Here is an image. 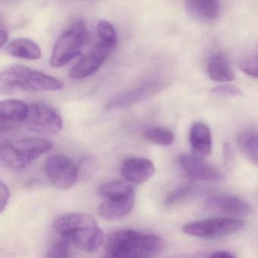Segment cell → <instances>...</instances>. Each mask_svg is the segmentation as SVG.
Here are the masks:
<instances>
[{"label":"cell","mask_w":258,"mask_h":258,"mask_svg":"<svg viewBox=\"0 0 258 258\" xmlns=\"http://www.w3.org/2000/svg\"><path fill=\"white\" fill-rule=\"evenodd\" d=\"M107 254L117 258H155L162 253L164 242L154 234L120 230L108 235Z\"/></svg>","instance_id":"1"},{"label":"cell","mask_w":258,"mask_h":258,"mask_svg":"<svg viewBox=\"0 0 258 258\" xmlns=\"http://www.w3.org/2000/svg\"><path fill=\"white\" fill-rule=\"evenodd\" d=\"M53 229L84 251L94 252L103 242L102 229L88 214L69 213L60 216L54 221Z\"/></svg>","instance_id":"2"},{"label":"cell","mask_w":258,"mask_h":258,"mask_svg":"<svg viewBox=\"0 0 258 258\" xmlns=\"http://www.w3.org/2000/svg\"><path fill=\"white\" fill-rule=\"evenodd\" d=\"M63 88L62 81L28 66H11L0 75V92L2 94L16 91H56Z\"/></svg>","instance_id":"3"},{"label":"cell","mask_w":258,"mask_h":258,"mask_svg":"<svg viewBox=\"0 0 258 258\" xmlns=\"http://www.w3.org/2000/svg\"><path fill=\"white\" fill-rule=\"evenodd\" d=\"M52 147V143L45 139H22L7 142L0 148V158L6 165L20 170L49 152Z\"/></svg>","instance_id":"4"},{"label":"cell","mask_w":258,"mask_h":258,"mask_svg":"<svg viewBox=\"0 0 258 258\" xmlns=\"http://www.w3.org/2000/svg\"><path fill=\"white\" fill-rule=\"evenodd\" d=\"M87 39V26L83 19L75 20L54 45L50 64L53 68H60L69 63L81 52Z\"/></svg>","instance_id":"5"},{"label":"cell","mask_w":258,"mask_h":258,"mask_svg":"<svg viewBox=\"0 0 258 258\" xmlns=\"http://www.w3.org/2000/svg\"><path fill=\"white\" fill-rule=\"evenodd\" d=\"M244 227L241 220L232 217L211 218L186 223L182 227L185 235L201 238H214L230 235Z\"/></svg>","instance_id":"6"},{"label":"cell","mask_w":258,"mask_h":258,"mask_svg":"<svg viewBox=\"0 0 258 258\" xmlns=\"http://www.w3.org/2000/svg\"><path fill=\"white\" fill-rule=\"evenodd\" d=\"M25 123L31 132L43 135L57 134L63 127L62 119L58 112L43 102H36L29 106Z\"/></svg>","instance_id":"7"},{"label":"cell","mask_w":258,"mask_h":258,"mask_svg":"<svg viewBox=\"0 0 258 258\" xmlns=\"http://www.w3.org/2000/svg\"><path fill=\"white\" fill-rule=\"evenodd\" d=\"M45 172L51 183L60 190L69 189L78 179V169L75 163L61 154L51 155L46 159Z\"/></svg>","instance_id":"8"},{"label":"cell","mask_w":258,"mask_h":258,"mask_svg":"<svg viewBox=\"0 0 258 258\" xmlns=\"http://www.w3.org/2000/svg\"><path fill=\"white\" fill-rule=\"evenodd\" d=\"M112 49L106 43L98 40L89 52L71 69L69 77L80 80L93 75L99 70Z\"/></svg>","instance_id":"9"},{"label":"cell","mask_w":258,"mask_h":258,"mask_svg":"<svg viewBox=\"0 0 258 258\" xmlns=\"http://www.w3.org/2000/svg\"><path fill=\"white\" fill-rule=\"evenodd\" d=\"M165 83L161 80H152L131 90L122 92L111 98L108 102L107 109L114 110L126 108L139 103L162 90Z\"/></svg>","instance_id":"10"},{"label":"cell","mask_w":258,"mask_h":258,"mask_svg":"<svg viewBox=\"0 0 258 258\" xmlns=\"http://www.w3.org/2000/svg\"><path fill=\"white\" fill-rule=\"evenodd\" d=\"M179 164L185 175L191 179L210 182H217L223 179L218 169L204 161L203 158L195 155L182 154L179 157Z\"/></svg>","instance_id":"11"},{"label":"cell","mask_w":258,"mask_h":258,"mask_svg":"<svg viewBox=\"0 0 258 258\" xmlns=\"http://www.w3.org/2000/svg\"><path fill=\"white\" fill-rule=\"evenodd\" d=\"M206 206L211 211L233 217H246L250 213V207L239 198L225 195L210 196Z\"/></svg>","instance_id":"12"},{"label":"cell","mask_w":258,"mask_h":258,"mask_svg":"<svg viewBox=\"0 0 258 258\" xmlns=\"http://www.w3.org/2000/svg\"><path fill=\"white\" fill-rule=\"evenodd\" d=\"M29 106L19 99H4L0 102L1 131L23 123L28 117Z\"/></svg>","instance_id":"13"},{"label":"cell","mask_w":258,"mask_h":258,"mask_svg":"<svg viewBox=\"0 0 258 258\" xmlns=\"http://www.w3.org/2000/svg\"><path fill=\"white\" fill-rule=\"evenodd\" d=\"M155 167L150 160L142 158L126 159L121 167L123 177L134 184H143L154 176Z\"/></svg>","instance_id":"14"},{"label":"cell","mask_w":258,"mask_h":258,"mask_svg":"<svg viewBox=\"0 0 258 258\" xmlns=\"http://www.w3.org/2000/svg\"><path fill=\"white\" fill-rule=\"evenodd\" d=\"M135 204V194L126 197L105 199L99 207V216L107 220L123 218L130 214Z\"/></svg>","instance_id":"15"},{"label":"cell","mask_w":258,"mask_h":258,"mask_svg":"<svg viewBox=\"0 0 258 258\" xmlns=\"http://www.w3.org/2000/svg\"><path fill=\"white\" fill-rule=\"evenodd\" d=\"M185 10L191 17L205 23L216 22L221 13L220 2L217 0H188Z\"/></svg>","instance_id":"16"},{"label":"cell","mask_w":258,"mask_h":258,"mask_svg":"<svg viewBox=\"0 0 258 258\" xmlns=\"http://www.w3.org/2000/svg\"><path fill=\"white\" fill-rule=\"evenodd\" d=\"M189 143L193 155L203 158L212 150V137L206 124L200 122L193 123L190 128Z\"/></svg>","instance_id":"17"},{"label":"cell","mask_w":258,"mask_h":258,"mask_svg":"<svg viewBox=\"0 0 258 258\" xmlns=\"http://www.w3.org/2000/svg\"><path fill=\"white\" fill-rule=\"evenodd\" d=\"M208 77L217 82H230L235 79L229 59L225 54L216 52L213 54L207 64Z\"/></svg>","instance_id":"18"},{"label":"cell","mask_w":258,"mask_h":258,"mask_svg":"<svg viewBox=\"0 0 258 258\" xmlns=\"http://www.w3.org/2000/svg\"><path fill=\"white\" fill-rule=\"evenodd\" d=\"M5 52L10 56L23 59L37 60L42 56L40 46L28 38H16L6 46Z\"/></svg>","instance_id":"19"},{"label":"cell","mask_w":258,"mask_h":258,"mask_svg":"<svg viewBox=\"0 0 258 258\" xmlns=\"http://www.w3.org/2000/svg\"><path fill=\"white\" fill-rule=\"evenodd\" d=\"M237 143L242 155L258 167V131H243L238 135Z\"/></svg>","instance_id":"20"},{"label":"cell","mask_w":258,"mask_h":258,"mask_svg":"<svg viewBox=\"0 0 258 258\" xmlns=\"http://www.w3.org/2000/svg\"><path fill=\"white\" fill-rule=\"evenodd\" d=\"M98 192L105 199L126 197L135 194L132 185L122 180L105 182L99 187Z\"/></svg>","instance_id":"21"},{"label":"cell","mask_w":258,"mask_h":258,"mask_svg":"<svg viewBox=\"0 0 258 258\" xmlns=\"http://www.w3.org/2000/svg\"><path fill=\"white\" fill-rule=\"evenodd\" d=\"M145 138L161 146H170L174 141V134L170 130L161 126H151L143 132Z\"/></svg>","instance_id":"22"},{"label":"cell","mask_w":258,"mask_h":258,"mask_svg":"<svg viewBox=\"0 0 258 258\" xmlns=\"http://www.w3.org/2000/svg\"><path fill=\"white\" fill-rule=\"evenodd\" d=\"M196 191H197V187L191 185V184L180 185L167 195L165 200H164V204L167 206H173V205H177V204L181 203L194 196Z\"/></svg>","instance_id":"23"},{"label":"cell","mask_w":258,"mask_h":258,"mask_svg":"<svg viewBox=\"0 0 258 258\" xmlns=\"http://www.w3.org/2000/svg\"><path fill=\"white\" fill-rule=\"evenodd\" d=\"M98 40L106 43L114 49L117 43V35L115 28L110 22L102 20L97 27Z\"/></svg>","instance_id":"24"},{"label":"cell","mask_w":258,"mask_h":258,"mask_svg":"<svg viewBox=\"0 0 258 258\" xmlns=\"http://www.w3.org/2000/svg\"><path fill=\"white\" fill-rule=\"evenodd\" d=\"M238 68L248 76L258 78V49L241 58Z\"/></svg>","instance_id":"25"},{"label":"cell","mask_w":258,"mask_h":258,"mask_svg":"<svg viewBox=\"0 0 258 258\" xmlns=\"http://www.w3.org/2000/svg\"><path fill=\"white\" fill-rule=\"evenodd\" d=\"M72 244L70 240L61 237L49 247L45 258H70Z\"/></svg>","instance_id":"26"},{"label":"cell","mask_w":258,"mask_h":258,"mask_svg":"<svg viewBox=\"0 0 258 258\" xmlns=\"http://www.w3.org/2000/svg\"><path fill=\"white\" fill-rule=\"evenodd\" d=\"M211 93L218 96H238L241 95V90L235 86H217L211 89Z\"/></svg>","instance_id":"27"},{"label":"cell","mask_w":258,"mask_h":258,"mask_svg":"<svg viewBox=\"0 0 258 258\" xmlns=\"http://www.w3.org/2000/svg\"><path fill=\"white\" fill-rule=\"evenodd\" d=\"M11 199V191L7 184L3 181L0 182V209L1 213L7 208Z\"/></svg>","instance_id":"28"},{"label":"cell","mask_w":258,"mask_h":258,"mask_svg":"<svg viewBox=\"0 0 258 258\" xmlns=\"http://www.w3.org/2000/svg\"><path fill=\"white\" fill-rule=\"evenodd\" d=\"M223 161L226 168H232L234 163V153L229 143H225L223 148Z\"/></svg>","instance_id":"29"},{"label":"cell","mask_w":258,"mask_h":258,"mask_svg":"<svg viewBox=\"0 0 258 258\" xmlns=\"http://www.w3.org/2000/svg\"><path fill=\"white\" fill-rule=\"evenodd\" d=\"M7 40H8V32H7V28L1 25L0 28V45H1V48L4 47V45L7 44Z\"/></svg>","instance_id":"30"},{"label":"cell","mask_w":258,"mask_h":258,"mask_svg":"<svg viewBox=\"0 0 258 258\" xmlns=\"http://www.w3.org/2000/svg\"><path fill=\"white\" fill-rule=\"evenodd\" d=\"M208 258H235L234 255L227 251H217L212 253Z\"/></svg>","instance_id":"31"},{"label":"cell","mask_w":258,"mask_h":258,"mask_svg":"<svg viewBox=\"0 0 258 258\" xmlns=\"http://www.w3.org/2000/svg\"><path fill=\"white\" fill-rule=\"evenodd\" d=\"M173 258H197L196 256H187V255H183V256H175Z\"/></svg>","instance_id":"32"},{"label":"cell","mask_w":258,"mask_h":258,"mask_svg":"<svg viewBox=\"0 0 258 258\" xmlns=\"http://www.w3.org/2000/svg\"><path fill=\"white\" fill-rule=\"evenodd\" d=\"M102 258H117V257H115V256H111V255H109V254H107V253H106V255H105V256H102Z\"/></svg>","instance_id":"33"}]
</instances>
